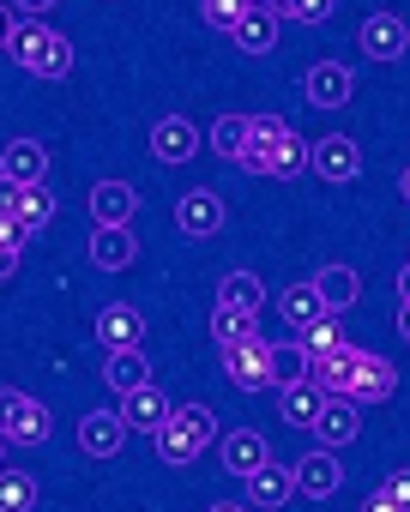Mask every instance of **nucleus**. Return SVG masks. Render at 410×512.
Here are the masks:
<instances>
[{
  "instance_id": "f257e3e1",
  "label": "nucleus",
  "mask_w": 410,
  "mask_h": 512,
  "mask_svg": "<svg viewBox=\"0 0 410 512\" xmlns=\"http://www.w3.org/2000/svg\"><path fill=\"white\" fill-rule=\"evenodd\" d=\"M151 440H157V458H163V464H193L205 446L218 440V416L205 410V404H175L169 422H163Z\"/></svg>"
},
{
  "instance_id": "f03ea898",
  "label": "nucleus",
  "mask_w": 410,
  "mask_h": 512,
  "mask_svg": "<svg viewBox=\"0 0 410 512\" xmlns=\"http://www.w3.org/2000/svg\"><path fill=\"white\" fill-rule=\"evenodd\" d=\"M13 55H19V67L37 73V79H67V73H73V43H67L61 31H49V25H37V19L19 25Z\"/></svg>"
},
{
  "instance_id": "7ed1b4c3",
  "label": "nucleus",
  "mask_w": 410,
  "mask_h": 512,
  "mask_svg": "<svg viewBox=\"0 0 410 512\" xmlns=\"http://www.w3.org/2000/svg\"><path fill=\"white\" fill-rule=\"evenodd\" d=\"M49 404H37L31 392H13V386H0V440L7 446H43L49 440Z\"/></svg>"
},
{
  "instance_id": "20e7f679",
  "label": "nucleus",
  "mask_w": 410,
  "mask_h": 512,
  "mask_svg": "<svg viewBox=\"0 0 410 512\" xmlns=\"http://www.w3.org/2000/svg\"><path fill=\"white\" fill-rule=\"evenodd\" d=\"M290 139V127L278 121V115H248V145H242V157H236V169H248V175H272V163H278V145Z\"/></svg>"
},
{
  "instance_id": "39448f33",
  "label": "nucleus",
  "mask_w": 410,
  "mask_h": 512,
  "mask_svg": "<svg viewBox=\"0 0 410 512\" xmlns=\"http://www.w3.org/2000/svg\"><path fill=\"white\" fill-rule=\"evenodd\" d=\"M308 169H314L320 181H356V175H362V151H356V139L326 133L320 145H308Z\"/></svg>"
},
{
  "instance_id": "423d86ee",
  "label": "nucleus",
  "mask_w": 410,
  "mask_h": 512,
  "mask_svg": "<svg viewBox=\"0 0 410 512\" xmlns=\"http://www.w3.org/2000/svg\"><path fill=\"white\" fill-rule=\"evenodd\" d=\"M224 374H230V386H242V392H266V386H272V344L254 338V344L224 350Z\"/></svg>"
},
{
  "instance_id": "0eeeda50",
  "label": "nucleus",
  "mask_w": 410,
  "mask_h": 512,
  "mask_svg": "<svg viewBox=\"0 0 410 512\" xmlns=\"http://www.w3.org/2000/svg\"><path fill=\"white\" fill-rule=\"evenodd\" d=\"M356 368H362V350H356V344H338L332 356H308V380H314L326 398H350Z\"/></svg>"
},
{
  "instance_id": "6e6552de",
  "label": "nucleus",
  "mask_w": 410,
  "mask_h": 512,
  "mask_svg": "<svg viewBox=\"0 0 410 512\" xmlns=\"http://www.w3.org/2000/svg\"><path fill=\"white\" fill-rule=\"evenodd\" d=\"M404 49H410V25L398 19V13H374V19H362V55L368 61H404Z\"/></svg>"
},
{
  "instance_id": "1a4fd4ad",
  "label": "nucleus",
  "mask_w": 410,
  "mask_h": 512,
  "mask_svg": "<svg viewBox=\"0 0 410 512\" xmlns=\"http://www.w3.org/2000/svg\"><path fill=\"white\" fill-rule=\"evenodd\" d=\"M193 151H199V127L187 121V115H163L157 127H151V157L157 163H193Z\"/></svg>"
},
{
  "instance_id": "9d476101",
  "label": "nucleus",
  "mask_w": 410,
  "mask_h": 512,
  "mask_svg": "<svg viewBox=\"0 0 410 512\" xmlns=\"http://www.w3.org/2000/svg\"><path fill=\"white\" fill-rule=\"evenodd\" d=\"M308 428H314V440H320L326 452H338V446H350V440L362 434V410H356L350 398H326L320 416H314Z\"/></svg>"
},
{
  "instance_id": "9b49d317",
  "label": "nucleus",
  "mask_w": 410,
  "mask_h": 512,
  "mask_svg": "<svg viewBox=\"0 0 410 512\" xmlns=\"http://www.w3.org/2000/svg\"><path fill=\"white\" fill-rule=\"evenodd\" d=\"M175 223H181V235H218L224 229V199L212 187H193V193L175 199Z\"/></svg>"
},
{
  "instance_id": "f8f14e48",
  "label": "nucleus",
  "mask_w": 410,
  "mask_h": 512,
  "mask_svg": "<svg viewBox=\"0 0 410 512\" xmlns=\"http://www.w3.org/2000/svg\"><path fill=\"white\" fill-rule=\"evenodd\" d=\"M350 91H356V73H350L344 61H314V67H308V103H314V109H344Z\"/></svg>"
},
{
  "instance_id": "ddd939ff",
  "label": "nucleus",
  "mask_w": 410,
  "mask_h": 512,
  "mask_svg": "<svg viewBox=\"0 0 410 512\" xmlns=\"http://www.w3.org/2000/svg\"><path fill=\"white\" fill-rule=\"evenodd\" d=\"M290 476H296V494H308V500H332L338 482H344V464H338V452L320 446V452H308Z\"/></svg>"
},
{
  "instance_id": "4468645a",
  "label": "nucleus",
  "mask_w": 410,
  "mask_h": 512,
  "mask_svg": "<svg viewBox=\"0 0 410 512\" xmlns=\"http://www.w3.org/2000/svg\"><path fill=\"white\" fill-rule=\"evenodd\" d=\"M218 458H224L230 476H254L266 464V434L260 428H230V434H218Z\"/></svg>"
},
{
  "instance_id": "2eb2a0df",
  "label": "nucleus",
  "mask_w": 410,
  "mask_h": 512,
  "mask_svg": "<svg viewBox=\"0 0 410 512\" xmlns=\"http://www.w3.org/2000/svg\"><path fill=\"white\" fill-rule=\"evenodd\" d=\"M133 211H139V199H133L127 181H97V187H91V223H103V229H127Z\"/></svg>"
},
{
  "instance_id": "dca6fc26",
  "label": "nucleus",
  "mask_w": 410,
  "mask_h": 512,
  "mask_svg": "<svg viewBox=\"0 0 410 512\" xmlns=\"http://www.w3.org/2000/svg\"><path fill=\"white\" fill-rule=\"evenodd\" d=\"M97 344H103V350H145V320H139L127 302L103 308V314H97Z\"/></svg>"
},
{
  "instance_id": "f3484780",
  "label": "nucleus",
  "mask_w": 410,
  "mask_h": 512,
  "mask_svg": "<svg viewBox=\"0 0 410 512\" xmlns=\"http://www.w3.org/2000/svg\"><path fill=\"white\" fill-rule=\"evenodd\" d=\"M121 440H127L121 410H91V416L79 422V446H85L91 458H115V452H121Z\"/></svg>"
},
{
  "instance_id": "a211bd4d",
  "label": "nucleus",
  "mask_w": 410,
  "mask_h": 512,
  "mask_svg": "<svg viewBox=\"0 0 410 512\" xmlns=\"http://www.w3.org/2000/svg\"><path fill=\"white\" fill-rule=\"evenodd\" d=\"M0 175H7L13 187H37V181L49 175V151H43L37 139H13L7 157H0Z\"/></svg>"
},
{
  "instance_id": "6ab92c4d",
  "label": "nucleus",
  "mask_w": 410,
  "mask_h": 512,
  "mask_svg": "<svg viewBox=\"0 0 410 512\" xmlns=\"http://www.w3.org/2000/svg\"><path fill=\"white\" fill-rule=\"evenodd\" d=\"M308 284H314V296L326 302V314H344V308H356V296H362V278H356L350 266H320Z\"/></svg>"
},
{
  "instance_id": "aec40b11",
  "label": "nucleus",
  "mask_w": 410,
  "mask_h": 512,
  "mask_svg": "<svg viewBox=\"0 0 410 512\" xmlns=\"http://www.w3.org/2000/svg\"><path fill=\"white\" fill-rule=\"evenodd\" d=\"M103 380H109V392H115V398H127V392L151 386V356H145V350H109Z\"/></svg>"
},
{
  "instance_id": "412c9836",
  "label": "nucleus",
  "mask_w": 410,
  "mask_h": 512,
  "mask_svg": "<svg viewBox=\"0 0 410 512\" xmlns=\"http://www.w3.org/2000/svg\"><path fill=\"white\" fill-rule=\"evenodd\" d=\"M392 386H398V368H392L386 356H374V350H362V368H356V386H350V404H380V398H392Z\"/></svg>"
},
{
  "instance_id": "4be33fe9",
  "label": "nucleus",
  "mask_w": 410,
  "mask_h": 512,
  "mask_svg": "<svg viewBox=\"0 0 410 512\" xmlns=\"http://www.w3.org/2000/svg\"><path fill=\"white\" fill-rule=\"evenodd\" d=\"M169 410H175V404H169L157 386H139V392H127V398H121V422H127V428H139V434H157V428L169 422Z\"/></svg>"
},
{
  "instance_id": "5701e85b",
  "label": "nucleus",
  "mask_w": 410,
  "mask_h": 512,
  "mask_svg": "<svg viewBox=\"0 0 410 512\" xmlns=\"http://www.w3.org/2000/svg\"><path fill=\"white\" fill-rule=\"evenodd\" d=\"M278 31H284V19L266 13V7H254V13L230 31V43H236L242 55H272V49H278Z\"/></svg>"
},
{
  "instance_id": "b1692460",
  "label": "nucleus",
  "mask_w": 410,
  "mask_h": 512,
  "mask_svg": "<svg viewBox=\"0 0 410 512\" xmlns=\"http://www.w3.org/2000/svg\"><path fill=\"white\" fill-rule=\"evenodd\" d=\"M278 392V416L290 422V428H308L314 416H320V404H326V392L314 386V380H290V386H272Z\"/></svg>"
},
{
  "instance_id": "393cba45",
  "label": "nucleus",
  "mask_w": 410,
  "mask_h": 512,
  "mask_svg": "<svg viewBox=\"0 0 410 512\" xmlns=\"http://www.w3.org/2000/svg\"><path fill=\"white\" fill-rule=\"evenodd\" d=\"M133 229H91V260H97V272H127L133 266Z\"/></svg>"
},
{
  "instance_id": "a878e982",
  "label": "nucleus",
  "mask_w": 410,
  "mask_h": 512,
  "mask_svg": "<svg viewBox=\"0 0 410 512\" xmlns=\"http://www.w3.org/2000/svg\"><path fill=\"white\" fill-rule=\"evenodd\" d=\"M290 494H296V476H290V464H272V458H266V464L248 476V500H254V506H266V512H272V506H284Z\"/></svg>"
},
{
  "instance_id": "bb28decb",
  "label": "nucleus",
  "mask_w": 410,
  "mask_h": 512,
  "mask_svg": "<svg viewBox=\"0 0 410 512\" xmlns=\"http://www.w3.org/2000/svg\"><path fill=\"white\" fill-rule=\"evenodd\" d=\"M218 308L260 314V308H266V284H260L254 272H224V278H218Z\"/></svg>"
},
{
  "instance_id": "cd10ccee",
  "label": "nucleus",
  "mask_w": 410,
  "mask_h": 512,
  "mask_svg": "<svg viewBox=\"0 0 410 512\" xmlns=\"http://www.w3.org/2000/svg\"><path fill=\"white\" fill-rule=\"evenodd\" d=\"M278 314H284V326H290V332H302V326H314V320L326 314V302L314 296V284H290V290L278 296Z\"/></svg>"
},
{
  "instance_id": "c85d7f7f",
  "label": "nucleus",
  "mask_w": 410,
  "mask_h": 512,
  "mask_svg": "<svg viewBox=\"0 0 410 512\" xmlns=\"http://www.w3.org/2000/svg\"><path fill=\"white\" fill-rule=\"evenodd\" d=\"M212 338H218V350L254 344V338H260V314H242V308H218V314H212Z\"/></svg>"
},
{
  "instance_id": "c756f323",
  "label": "nucleus",
  "mask_w": 410,
  "mask_h": 512,
  "mask_svg": "<svg viewBox=\"0 0 410 512\" xmlns=\"http://www.w3.org/2000/svg\"><path fill=\"white\" fill-rule=\"evenodd\" d=\"M37 494H43V488H37V476H31V470H13V464L0 470V512H31V506H37Z\"/></svg>"
},
{
  "instance_id": "7c9ffc66",
  "label": "nucleus",
  "mask_w": 410,
  "mask_h": 512,
  "mask_svg": "<svg viewBox=\"0 0 410 512\" xmlns=\"http://www.w3.org/2000/svg\"><path fill=\"white\" fill-rule=\"evenodd\" d=\"M13 217H19L25 229H37V235H43V229H49V217H55V193H49L43 181H37V187H19V211H13Z\"/></svg>"
},
{
  "instance_id": "2f4dec72",
  "label": "nucleus",
  "mask_w": 410,
  "mask_h": 512,
  "mask_svg": "<svg viewBox=\"0 0 410 512\" xmlns=\"http://www.w3.org/2000/svg\"><path fill=\"white\" fill-rule=\"evenodd\" d=\"M254 7H260V0H199V19L212 25V31H224V37H230Z\"/></svg>"
},
{
  "instance_id": "473e14b6",
  "label": "nucleus",
  "mask_w": 410,
  "mask_h": 512,
  "mask_svg": "<svg viewBox=\"0 0 410 512\" xmlns=\"http://www.w3.org/2000/svg\"><path fill=\"white\" fill-rule=\"evenodd\" d=\"M338 344H350L344 326H338V314H320L314 326H302V350H308V356H332Z\"/></svg>"
},
{
  "instance_id": "72a5a7b5",
  "label": "nucleus",
  "mask_w": 410,
  "mask_h": 512,
  "mask_svg": "<svg viewBox=\"0 0 410 512\" xmlns=\"http://www.w3.org/2000/svg\"><path fill=\"white\" fill-rule=\"evenodd\" d=\"M290 380H308V350L302 344H272V386H290Z\"/></svg>"
},
{
  "instance_id": "f704fd0d",
  "label": "nucleus",
  "mask_w": 410,
  "mask_h": 512,
  "mask_svg": "<svg viewBox=\"0 0 410 512\" xmlns=\"http://www.w3.org/2000/svg\"><path fill=\"white\" fill-rule=\"evenodd\" d=\"M242 145H248V115H224V121L212 127V151H218L224 163H236Z\"/></svg>"
},
{
  "instance_id": "c9c22d12",
  "label": "nucleus",
  "mask_w": 410,
  "mask_h": 512,
  "mask_svg": "<svg viewBox=\"0 0 410 512\" xmlns=\"http://www.w3.org/2000/svg\"><path fill=\"white\" fill-rule=\"evenodd\" d=\"M266 13H278V19H296V25H326L332 0H266Z\"/></svg>"
},
{
  "instance_id": "e433bc0d",
  "label": "nucleus",
  "mask_w": 410,
  "mask_h": 512,
  "mask_svg": "<svg viewBox=\"0 0 410 512\" xmlns=\"http://www.w3.org/2000/svg\"><path fill=\"white\" fill-rule=\"evenodd\" d=\"M302 169H308V145L290 133V139L278 145V163H272V175H278V181H290V175H302Z\"/></svg>"
},
{
  "instance_id": "4c0bfd02",
  "label": "nucleus",
  "mask_w": 410,
  "mask_h": 512,
  "mask_svg": "<svg viewBox=\"0 0 410 512\" xmlns=\"http://www.w3.org/2000/svg\"><path fill=\"white\" fill-rule=\"evenodd\" d=\"M31 235H37V229H25V223H19V217H0V241H13V247H19V253H25V247H31Z\"/></svg>"
},
{
  "instance_id": "58836bf2",
  "label": "nucleus",
  "mask_w": 410,
  "mask_h": 512,
  "mask_svg": "<svg viewBox=\"0 0 410 512\" xmlns=\"http://www.w3.org/2000/svg\"><path fill=\"white\" fill-rule=\"evenodd\" d=\"M380 488H386V494H392V500H398V506L410 512V470H392V476H386Z\"/></svg>"
},
{
  "instance_id": "ea45409f",
  "label": "nucleus",
  "mask_w": 410,
  "mask_h": 512,
  "mask_svg": "<svg viewBox=\"0 0 410 512\" xmlns=\"http://www.w3.org/2000/svg\"><path fill=\"white\" fill-rule=\"evenodd\" d=\"M13 37H19V13L7 7V0H0V49H7Z\"/></svg>"
},
{
  "instance_id": "a19ab883",
  "label": "nucleus",
  "mask_w": 410,
  "mask_h": 512,
  "mask_svg": "<svg viewBox=\"0 0 410 512\" xmlns=\"http://www.w3.org/2000/svg\"><path fill=\"white\" fill-rule=\"evenodd\" d=\"M13 272H19V247H13V241H0V284H7Z\"/></svg>"
},
{
  "instance_id": "79ce46f5",
  "label": "nucleus",
  "mask_w": 410,
  "mask_h": 512,
  "mask_svg": "<svg viewBox=\"0 0 410 512\" xmlns=\"http://www.w3.org/2000/svg\"><path fill=\"white\" fill-rule=\"evenodd\" d=\"M13 211H19V187L0 175V217H13Z\"/></svg>"
},
{
  "instance_id": "37998d69",
  "label": "nucleus",
  "mask_w": 410,
  "mask_h": 512,
  "mask_svg": "<svg viewBox=\"0 0 410 512\" xmlns=\"http://www.w3.org/2000/svg\"><path fill=\"white\" fill-rule=\"evenodd\" d=\"M362 512H404V506H398V500H392V494H386V488H374V494H368V506H362Z\"/></svg>"
},
{
  "instance_id": "c03bdc74",
  "label": "nucleus",
  "mask_w": 410,
  "mask_h": 512,
  "mask_svg": "<svg viewBox=\"0 0 410 512\" xmlns=\"http://www.w3.org/2000/svg\"><path fill=\"white\" fill-rule=\"evenodd\" d=\"M49 7H55V0H13L19 19H37V13H49Z\"/></svg>"
},
{
  "instance_id": "a18cd8bd",
  "label": "nucleus",
  "mask_w": 410,
  "mask_h": 512,
  "mask_svg": "<svg viewBox=\"0 0 410 512\" xmlns=\"http://www.w3.org/2000/svg\"><path fill=\"white\" fill-rule=\"evenodd\" d=\"M398 302H410V260L398 266Z\"/></svg>"
},
{
  "instance_id": "49530a36",
  "label": "nucleus",
  "mask_w": 410,
  "mask_h": 512,
  "mask_svg": "<svg viewBox=\"0 0 410 512\" xmlns=\"http://www.w3.org/2000/svg\"><path fill=\"white\" fill-rule=\"evenodd\" d=\"M398 338L410 344V302H398Z\"/></svg>"
},
{
  "instance_id": "de8ad7c7",
  "label": "nucleus",
  "mask_w": 410,
  "mask_h": 512,
  "mask_svg": "<svg viewBox=\"0 0 410 512\" xmlns=\"http://www.w3.org/2000/svg\"><path fill=\"white\" fill-rule=\"evenodd\" d=\"M398 193H404V199H410V169H404V175H398Z\"/></svg>"
},
{
  "instance_id": "09e8293b",
  "label": "nucleus",
  "mask_w": 410,
  "mask_h": 512,
  "mask_svg": "<svg viewBox=\"0 0 410 512\" xmlns=\"http://www.w3.org/2000/svg\"><path fill=\"white\" fill-rule=\"evenodd\" d=\"M205 512H242V506H205Z\"/></svg>"
},
{
  "instance_id": "8fccbe9b",
  "label": "nucleus",
  "mask_w": 410,
  "mask_h": 512,
  "mask_svg": "<svg viewBox=\"0 0 410 512\" xmlns=\"http://www.w3.org/2000/svg\"><path fill=\"white\" fill-rule=\"evenodd\" d=\"M0 470H7V440H0Z\"/></svg>"
}]
</instances>
